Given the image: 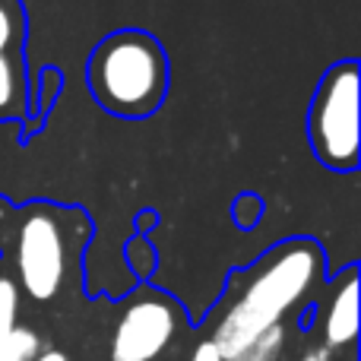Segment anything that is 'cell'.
Segmentation results:
<instances>
[{
    "instance_id": "obj_1",
    "label": "cell",
    "mask_w": 361,
    "mask_h": 361,
    "mask_svg": "<svg viewBox=\"0 0 361 361\" xmlns=\"http://www.w3.org/2000/svg\"><path fill=\"white\" fill-rule=\"evenodd\" d=\"M326 279V254L314 238H288L228 279L209 343L222 358L250 345L269 326L286 324Z\"/></svg>"
},
{
    "instance_id": "obj_2",
    "label": "cell",
    "mask_w": 361,
    "mask_h": 361,
    "mask_svg": "<svg viewBox=\"0 0 361 361\" xmlns=\"http://www.w3.org/2000/svg\"><path fill=\"white\" fill-rule=\"evenodd\" d=\"M86 80L95 102L118 118H149L169 95V54L143 29L111 32L89 54Z\"/></svg>"
},
{
    "instance_id": "obj_3",
    "label": "cell",
    "mask_w": 361,
    "mask_h": 361,
    "mask_svg": "<svg viewBox=\"0 0 361 361\" xmlns=\"http://www.w3.org/2000/svg\"><path fill=\"white\" fill-rule=\"evenodd\" d=\"M307 143L330 171L358 169V61H339L320 76L307 105Z\"/></svg>"
},
{
    "instance_id": "obj_4",
    "label": "cell",
    "mask_w": 361,
    "mask_h": 361,
    "mask_svg": "<svg viewBox=\"0 0 361 361\" xmlns=\"http://www.w3.org/2000/svg\"><path fill=\"white\" fill-rule=\"evenodd\" d=\"M67 212L51 203L25 206L16 228V286L32 301H51L61 295L73 263V241Z\"/></svg>"
},
{
    "instance_id": "obj_5",
    "label": "cell",
    "mask_w": 361,
    "mask_h": 361,
    "mask_svg": "<svg viewBox=\"0 0 361 361\" xmlns=\"http://www.w3.org/2000/svg\"><path fill=\"white\" fill-rule=\"evenodd\" d=\"M187 326L184 307L169 292L140 286L121 305L111 333V361H159Z\"/></svg>"
},
{
    "instance_id": "obj_6",
    "label": "cell",
    "mask_w": 361,
    "mask_h": 361,
    "mask_svg": "<svg viewBox=\"0 0 361 361\" xmlns=\"http://www.w3.org/2000/svg\"><path fill=\"white\" fill-rule=\"evenodd\" d=\"M320 339L326 352L355 345L358 339V267H345L326 288L320 305Z\"/></svg>"
},
{
    "instance_id": "obj_7",
    "label": "cell",
    "mask_w": 361,
    "mask_h": 361,
    "mask_svg": "<svg viewBox=\"0 0 361 361\" xmlns=\"http://www.w3.org/2000/svg\"><path fill=\"white\" fill-rule=\"evenodd\" d=\"M25 111V67L23 54L0 51V114L19 118Z\"/></svg>"
},
{
    "instance_id": "obj_8",
    "label": "cell",
    "mask_w": 361,
    "mask_h": 361,
    "mask_svg": "<svg viewBox=\"0 0 361 361\" xmlns=\"http://www.w3.org/2000/svg\"><path fill=\"white\" fill-rule=\"evenodd\" d=\"M286 349H288V330L286 324H276L267 333H260L250 345H244L241 352H235L231 358H222V361H282Z\"/></svg>"
},
{
    "instance_id": "obj_9",
    "label": "cell",
    "mask_w": 361,
    "mask_h": 361,
    "mask_svg": "<svg viewBox=\"0 0 361 361\" xmlns=\"http://www.w3.org/2000/svg\"><path fill=\"white\" fill-rule=\"evenodd\" d=\"M25 44V6L23 0H0V51L23 54Z\"/></svg>"
},
{
    "instance_id": "obj_10",
    "label": "cell",
    "mask_w": 361,
    "mask_h": 361,
    "mask_svg": "<svg viewBox=\"0 0 361 361\" xmlns=\"http://www.w3.org/2000/svg\"><path fill=\"white\" fill-rule=\"evenodd\" d=\"M42 352V336L32 326H13L0 339V361H32Z\"/></svg>"
},
{
    "instance_id": "obj_11",
    "label": "cell",
    "mask_w": 361,
    "mask_h": 361,
    "mask_svg": "<svg viewBox=\"0 0 361 361\" xmlns=\"http://www.w3.org/2000/svg\"><path fill=\"white\" fill-rule=\"evenodd\" d=\"M127 267L133 269V276H140V279H149L152 273H156L159 267V254L156 247L149 244V238L146 235H133L130 241H127Z\"/></svg>"
},
{
    "instance_id": "obj_12",
    "label": "cell",
    "mask_w": 361,
    "mask_h": 361,
    "mask_svg": "<svg viewBox=\"0 0 361 361\" xmlns=\"http://www.w3.org/2000/svg\"><path fill=\"white\" fill-rule=\"evenodd\" d=\"M19 326V286L10 276H0V339Z\"/></svg>"
},
{
    "instance_id": "obj_13",
    "label": "cell",
    "mask_w": 361,
    "mask_h": 361,
    "mask_svg": "<svg viewBox=\"0 0 361 361\" xmlns=\"http://www.w3.org/2000/svg\"><path fill=\"white\" fill-rule=\"evenodd\" d=\"M263 209H267V206H263V200L257 197V193H241V197L231 203V219H235L238 228L250 231L263 219Z\"/></svg>"
},
{
    "instance_id": "obj_14",
    "label": "cell",
    "mask_w": 361,
    "mask_h": 361,
    "mask_svg": "<svg viewBox=\"0 0 361 361\" xmlns=\"http://www.w3.org/2000/svg\"><path fill=\"white\" fill-rule=\"evenodd\" d=\"M61 86H63V73H61V67H44V70H42V114L48 111L51 102L57 99Z\"/></svg>"
},
{
    "instance_id": "obj_15",
    "label": "cell",
    "mask_w": 361,
    "mask_h": 361,
    "mask_svg": "<svg viewBox=\"0 0 361 361\" xmlns=\"http://www.w3.org/2000/svg\"><path fill=\"white\" fill-rule=\"evenodd\" d=\"M190 361H222V355L216 352V345H212L209 339H203V343H197V349H193Z\"/></svg>"
},
{
    "instance_id": "obj_16",
    "label": "cell",
    "mask_w": 361,
    "mask_h": 361,
    "mask_svg": "<svg viewBox=\"0 0 361 361\" xmlns=\"http://www.w3.org/2000/svg\"><path fill=\"white\" fill-rule=\"evenodd\" d=\"M295 361H333V355L324 349V345H307V349L301 352Z\"/></svg>"
},
{
    "instance_id": "obj_17",
    "label": "cell",
    "mask_w": 361,
    "mask_h": 361,
    "mask_svg": "<svg viewBox=\"0 0 361 361\" xmlns=\"http://www.w3.org/2000/svg\"><path fill=\"white\" fill-rule=\"evenodd\" d=\"M32 361H70V358L63 355L61 349H42V352H38V355L32 358Z\"/></svg>"
},
{
    "instance_id": "obj_18",
    "label": "cell",
    "mask_w": 361,
    "mask_h": 361,
    "mask_svg": "<svg viewBox=\"0 0 361 361\" xmlns=\"http://www.w3.org/2000/svg\"><path fill=\"white\" fill-rule=\"evenodd\" d=\"M152 222H159V216L156 212H140V219H137V225H140V231H146V228H152Z\"/></svg>"
}]
</instances>
